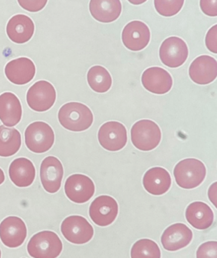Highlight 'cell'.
<instances>
[{
	"label": "cell",
	"instance_id": "cell-14",
	"mask_svg": "<svg viewBox=\"0 0 217 258\" xmlns=\"http://www.w3.org/2000/svg\"><path fill=\"white\" fill-rule=\"evenodd\" d=\"M64 168L61 161L54 156L46 157L40 166V179L47 192L53 194L61 188Z\"/></svg>",
	"mask_w": 217,
	"mask_h": 258
},
{
	"label": "cell",
	"instance_id": "cell-31",
	"mask_svg": "<svg viewBox=\"0 0 217 258\" xmlns=\"http://www.w3.org/2000/svg\"><path fill=\"white\" fill-rule=\"evenodd\" d=\"M206 48L213 53H217V25H214L208 31L205 39Z\"/></svg>",
	"mask_w": 217,
	"mask_h": 258
},
{
	"label": "cell",
	"instance_id": "cell-12",
	"mask_svg": "<svg viewBox=\"0 0 217 258\" xmlns=\"http://www.w3.org/2000/svg\"><path fill=\"white\" fill-rule=\"evenodd\" d=\"M27 235L26 224L20 217H8L0 223V239L7 247H20L25 242Z\"/></svg>",
	"mask_w": 217,
	"mask_h": 258
},
{
	"label": "cell",
	"instance_id": "cell-5",
	"mask_svg": "<svg viewBox=\"0 0 217 258\" xmlns=\"http://www.w3.org/2000/svg\"><path fill=\"white\" fill-rule=\"evenodd\" d=\"M131 140L133 146L138 150L143 152L153 150L161 143V129L152 120H139L131 129Z\"/></svg>",
	"mask_w": 217,
	"mask_h": 258
},
{
	"label": "cell",
	"instance_id": "cell-16",
	"mask_svg": "<svg viewBox=\"0 0 217 258\" xmlns=\"http://www.w3.org/2000/svg\"><path fill=\"white\" fill-rule=\"evenodd\" d=\"M192 238V231L186 225L178 223L167 228L161 240L165 250L176 251L188 246Z\"/></svg>",
	"mask_w": 217,
	"mask_h": 258
},
{
	"label": "cell",
	"instance_id": "cell-26",
	"mask_svg": "<svg viewBox=\"0 0 217 258\" xmlns=\"http://www.w3.org/2000/svg\"><path fill=\"white\" fill-rule=\"evenodd\" d=\"M87 81L93 91L105 93L112 86V78L106 69L100 66H93L87 74Z\"/></svg>",
	"mask_w": 217,
	"mask_h": 258
},
{
	"label": "cell",
	"instance_id": "cell-15",
	"mask_svg": "<svg viewBox=\"0 0 217 258\" xmlns=\"http://www.w3.org/2000/svg\"><path fill=\"white\" fill-rule=\"evenodd\" d=\"M143 87L154 94L163 95L168 93L173 87V78L167 71L162 68L152 67L146 69L141 75Z\"/></svg>",
	"mask_w": 217,
	"mask_h": 258
},
{
	"label": "cell",
	"instance_id": "cell-30",
	"mask_svg": "<svg viewBox=\"0 0 217 258\" xmlns=\"http://www.w3.org/2000/svg\"><path fill=\"white\" fill-rule=\"evenodd\" d=\"M19 5L30 13L41 11L47 4L48 0H18Z\"/></svg>",
	"mask_w": 217,
	"mask_h": 258
},
{
	"label": "cell",
	"instance_id": "cell-20",
	"mask_svg": "<svg viewBox=\"0 0 217 258\" xmlns=\"http://www.w3.org/2000/svg\"><path fill=\"white\" fill-rule=\"evenodd\" d=\"M22 117V104L17 96L10 92L0 95V120L3 123L13 127L21 121Z\"/></svg>",
	"mask_w": 217,
	"mask_h": 258
},
{
	"label": "cell",
	"instance_id": "cell-29",
	"mask_svg": "<svg viewBox=\"0 0 217 258\" xmlns=\"http://www.w3.org/2000/svg\"><path fill=\"white\" fill-rule=\"evenodd\" d=\"M197 258H217V242L215 241H206L197 248Z\"/></svg>",
	"mask_w": 217,
	"mask_h": 258
},
{
	"label": "cell",
	"instance_id": "cell-22",
	"mask_svg": "<svg viewBox=\"0 0 217 258\" xmlns=\"http://www.w3.org/2000/svg\"><path fill=\"white\" fill-rule=\"evenodd\" d=\"M90 12L98 22L111 23L121 14V2L120 0H90Z\"/></svg>",
	"mask_w": 217,
	"mask_h": 258
},
{
	"label": "cell",
	"instance_id": "cell-1",
	"mask_svg": "<svg viewBox=\"0 0 217 258\" xmlns=\"http://www.w3.org/2000/svg\"><path fill=\"white\" fill-rule=\"evenodd\" d=\"M58 120L63 127L74 132L87 131L93 123V114L88 106L80 102H68L60 108Z\"/></svg>",
	"mask_w": 217,
	"mask_h": 258
},
{
	"label": "cell",
	"instance_id": "cell-27",
	"mask_svg": "<svg viewBox=\"0 0 217 258\" xmlns=\"http://www.w3.org/2000/svg\"><path fill=\"white\" fill-rule=\"evenodd\" d=\"M131 258H161V249L149 238L138 240L131 248Z\"/></svg>",
	"mask_w": 217,
	"mask_h": 258
},
{
	"label": "cell",
	"instance_id": "cell-18",
	"mask_svg": "<svg viewBox=\"0 0 217 258\" xmlns=\"http://www.w3.org/2000/svg\"><path fill=\"white\" fill-rule=\"evenodd\" d=\"M5 74L13 84L25 85L35 77L36 66L32 60L22 57L10 61L6 66Z\"/></svg>",
	"mask_w": 217,
	"mask_h": 258
},
{
	"label": "cell",
	"instance_id": "cell-9",
	"mask_svg": "<svg viewBox=\"0 0 217 258\" xmlns=\"http://www.w3.org/2000/svg\"><path fill=\"white\" fill-rule=\"evenodd\" d=\"M98 139L104 149L110 152H117L126 146L127 131L120 122H107L99 129Z\"/></svg>",
	"mask_w": 217,
	"mask_h": 258
},
{
	"label": "cell",
	"instance_id": "cell-4",
	"mask_svg": "<svg viewBox=\"0 0 217 258\" xmlns=\"http://www.w3.org/2000/svg\"><path fill=\"white\" fill-rule=\"evenodd\" d=\"M25 144L31 152L42 154L48 152L55 143V134L48 123L34 122L25 130Z\"/></svg>",
	"mask_w": 217,
	"mask_h": 258
},
{
	"label": "cell",
	"instance_id": "cell-17",
	"mask_svg": "<svg viewBox=\"0 0 217 258\" xmlns=\"http://www.w3.org/2000/svg\"><path fill=\"white\" fill-rule=\"evenodd\" d=\"M217 76L216 60L209 55H200L189 67V77L193 82L206 85L215 81Z\"/></svg>",
	"mask_w": 217,
	"mask_h": 258
},
{
	"label": "cell",
	"instance_id": "cell-34",
	"mask_svg": "<svg viewBox=\"0 0 217 258\" xmlns=\"http://www.w3.org/2000/svg\"><path fill=\"white\" fill-rule=\"evenodd\" d=\"M147 0H128L129 4H132L134 6H139L141 4H144Z\"/></svg>",
	"mask_w": 217,
	"mask_h": 258
},
{
	"label": "cell",
	"instance_id": "cell-2",
	"mask_svg": "<svg viewBox=\"0 0 217 258\" xmlns=\"http://www.w3.org/2000/svg\"><path fill=\"white\" fill-rule=\"evenodd\" d=\"M206 174L204 164L195 158H187L179 161L173 170L176 183L185 189H192L199 186L204 180Z\"/></svg>",
	"mask_w": 217,
	"mask_h": 258
},
{
	"label": "cell",
	"instance_id": "cell-23",
	"mask_svg": "<svg viewBox=\"0 0 217 258\" xmlns=\"http://www.w3.org/2000/svg\"><path fill=\"white\" fill-rule=\"evenodd\" d=\"M12 182L20 188L28 187L34 182L36 177V169L31 160L25 158L15 159L9 169Z\"/></svg>",
	"mask_w": 217,
	"mask_h": 258
},
{
	"label": "cell",
	"instance_id": "cell-33",
	"mask_svg": "<svg viewBox=\"0 0 217 258\" xmlns=\"http://www.w3.org/2000/svg\"><path fill=\"white\" fill-rule=\"evenodd\" d=\"M216 182L212 184L209 187V191H208L209 200L211 202H212L215 207H216Z\"/></svg>",
	"mask_w": 217,
	"mask_h": 258
},
{
	"label": "cell",
	"instance_id": "cell-24",
	"mask_svg": "<svg viewBox=\"0 0 217 258\" xmlns=\"http://www.w3.org/2000/svg\"><path fill=\"white\" fill-rule=\"evenodd\" d=\"M185 217L190 225L199 230H204L212 226L214 214L209 205L204 202L190 204L185 211Z\"/></svg>",
	"mask_w": 217,
	"mask_h": 258
},
{
	"label": "cell",
	"instance_id": "cell-25",
	"mask_svg": "<svg viewBox=\"0 0 217 258\" xmlns=\"http://www.w3.org/2000/svg\"><path fill=\"white\" fill-rule=\"evenodd\" d=\"M22 146V136L16 128L0 126V157L16 155Z\"/></svg>",
	"mask_w": 217,
	"mask_h": 258
},
{
	"label": "cell",
	"instance_id": "cell-32",
	"mask_svg": "<svg viewBox=\"0 0 217 258\" xmlns=\"http://www.w3.org/2000/svg\"><path fill=\"white\" fill-rule=\"evenodd\" d=\"M200 7L203 14L209 17H216L217 0H200Z\"/></svg>",
	"mask_w": 217,
	"mask_h": 258
},
{
	"label": "cell",
	"instance_id": "cell-6",
	"mask_svg": "<svg viewBox=\"0 0 217 258\" xmlns=\"http://www.w3.org/2000/svg\"><path fill=\"white\" fill-rule=\"evenodd\" d=\"M61 231L64 238L75 244L89 242L94 235L93 226L85 217L73 215L63 220Z\"/></svg>",
	"mask_w": 217,
	"mask_h": 258
},
{
	"label": "cell",
	"instance_id": "cell-13",
	"mask_svg": "<svg viewBox=\"0 0 217 258\" xmlns=\"http://www.w3.org/2000/svg\"><path fill=\"white\" fill-rule=\"evenodd\" d=\"M150 39L149 27L140 21L129 22L122 32V41L125 47L134 52L144 49L149 45Z\"/></svg>",
	"mask_w": 217,
	"mask_h": 258
},
{
	"label": "cell",
	"instance_id": "cell-36",
	"mask_svg": "<svg viewBox=\"0 0 217 258\" xmlns=\"http://www.w3.org/2000/svg\"><path fill=\"white\" fill-rule=\"evenodd\" d=\"M1 256H2V253H1V250H0V258H1Z\"/></svg>",
	"mask_w": 217,
	"mask_h": 258
},
{
	"label": "cell",
	"instance_id": "cell-3",
	"mask_svg": "<svg viewBox=\"0 0 217 258\" xmlns=\"http://www.w3.org/2000/svg\"><path fill=\"white\" fill-rule=\"evenodd\" d=\"M27 248L33 258H57L62 251L63 244L55 232L42 231L33 235Z\"/></svg>",
	"mask_w": 217,
	"mask_h": 258
},
{
	"label": "cell",
	"instance_id": "cell-11",
	"mask_svg": "<svg viewBox=\"0 0 217 258\" xmlns=\"http://www.w3.org/2000/svg\"><path fill=\"white\" fill-rule=\"evenodd\" d=\"M94 182L84 174H73L69 176L64 184L66 196L71 202L84 204L89 202L95 194Z\"/></svg>",
	"mask_w": 217,
	"mask_h": 258
},
{
	"label": "cell",
	"instance_id": "cell-19",
	"mask_svg": "<svg viewBox=\"0 0 217 258\" xmlns=\"http://www.w3.org/2000/svg\"><path fill=\"white\" fill-rule=\"evenodd\" d=\"M35 31V25L31 18L25 15L13 16L7 24V33L10 40L23 44L29 41Z\"/></svg>",
	"mask_w": 217,
	"mask_h": 258
},
{
	"label": "cell",
	"instance_id": "cell-10",
	"mask_svg": "<svg viewBox=\"0 0 217 258\" xmlns=\"http://www.w3.org/2000/svg\"><path fill=\"white\" fill-rule=\"evenodd\" d=\"M117 201L108 196L96 198L90 207V217L99 226H108L114 223L118 215Z\"/></svg>",
	"mask_w": 217,
	"mask_h": 258
},
{
	"label": "cell",
	"instance_id": "cell-7",
	"mask_svg": "<svg viewBox=\"0 0 217 258\" xmlns=\"http://www.w3.org/2000/svg\"><path fill=\"white\" fill-rule=\"evenodd\" d=\"M56 100V91L51 83L37 81L27 93V102L30 108L37 112L50 109Z\"/></svg>",
	"mask_w": 217,
	"mask_h": 258
},
{
	"label": "cell",
	"instance_id": "cell-28",
	"mask_svg": "<svg viewBox=\"0 0 217 258\" xmlns=\"http://www.w3.org/2000/svg\"><path fill=\"white\" fill-rule=\"evenodd\" d=\"M185 0H154L155 8L158 14L164 17H173L179 13Z\"/></svg>",
	"mask_w": 217,
	"mask_h": 258
},
{
	"label": "cell",
	"instance_id": "cell-8",
	"mask_svg": "<svg viewBox=\"0 0 217 258\" xmlns=\"http://www.w3.org/2000/svg\"><path fill=\"white\" fill-rule=\"evenodd\" d=\"M159 56L163 64L167 67L171 69L180 67L188 58V46L179 37H169L161 44Z\"/></svg>",
	"mask_w": 217,
	"mask_h": 258
},
{
	"label": "cell",
	"instance_id": "cell-35",
	"mask_svg": "<svg viewBox=\"0 0 217 258\" xmlns=\"http://www.w3.org/2000/svg\"><path fill=\"white\" fill-rule=\"evenodd\" d=\"M5 181V174H4V170L0 168V185H2Z\"/></svg>",
	"mask_w": 217,
	"mask_h": 258
},
{
	"label": "cell",
	"instance_id": "cell-21",
	"mask_svg": "<svg viewBox=\"0 0 217 258\" xmlns=\"http://www.w3.org/2000/svg\"><path fill=\"white\" fill-rule=\"evenodd\" d=\"M172 179L170 173L163 167L149 169L143 177V185L146 191L153 196H162L169 191Z\"/></svg>",
	"mask_w": 217,
	"mask_h": 258
}]
</instances>
